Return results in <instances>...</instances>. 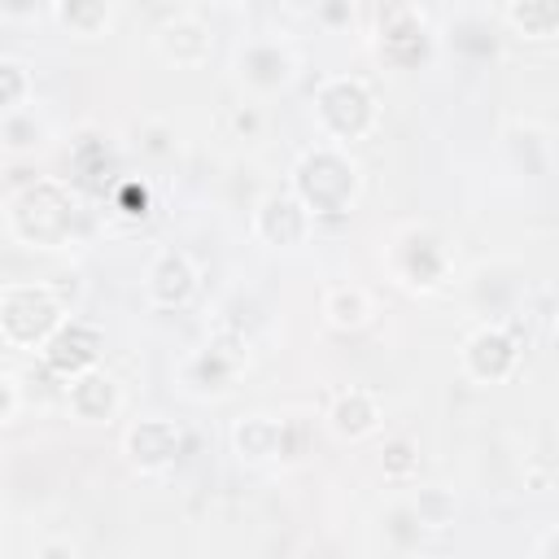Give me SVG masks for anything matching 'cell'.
<instances>
[{
	"label": "cell",
	"mask_w": 559,
	"mask_h": 559,
	"mask_svg": "<svg viewBox=\"0 0 559 559\" xmlns=\"http://www.w3.org/2000/svg\"><path fill=\"white\" fill-rule=\"evenodd\" d=\"M362 188L358 162L341 144H314L293 166V197L319 218V214H345Z\"/></svg>",
	"instance_id": "6da1fadb"
},
{
	"label": "cell",
	"mask_w": 559,
	"mask_h": 559,
	"mask_svg": "<svg viewBox=\"0 0 559 559\" xmlns=\"http://www.w3.org/2000/svg\"><path fill=\"white\" fill-rule=\"evenodd\" d=\"M4 223L13 240L31 249H57L74 223V192L61 179H35L22 192H9Z\"/></svg>",
	"instance_id": "7a4b0ae2"
},
{
	"label": "cell",
	"mask_w": 559,
	"mask_h": 559,
	"mask_svg": "<svg viewBox=\"0 0 559 559\" xmlns=\"http://www.w3.org/2000/svg\"><path fill=\"white\" fill-rule=\"evenodd\" d=\"M66 328V301L52 284H4L0 288V336L13 349H44Z\"/></svg>",
	"instance_id": "3957f363"
},
{
	"label": "cell",
	"mask_w": 559,
	"mask_h": 559,
	"mask_svg": "<svg viewBox=\"0 0 559 559\" xmlns=\"http://www.w3.org/2000/svg\"><path fill=\"white\" fill-rule=\"evenodd\" d=\"M314 118L319 127L328 131V144H349V140H362L376 118H380V105H376V92L354 79V74H328L319 87H314Z\"/></svg>",
	"instance_id": "277c9868"
},
{
	"label": "cell",
	"mask_w": 559,
	"mask_h": 559,
	"mask_svg": "<svg viewBox=\"0 0 559 559\" xmlns=\"http://www.w3.org/2000/svg\"><path fill=\"white\" fill-rule=\"evenodd\" d=\"M44 354V367L52 376H66V380H79L87 371H96V358H100V332L79 323V319H66V328L39 349Z\"/></svg>",
	"instance_id": "5b68a950"
},
{
	"label": "cell",
	"mask_w": 559,
	"mask_h": 559,
	"mask_svg": "<svg viewBox=\"0 0 559 559\" xmlns=\"http://www.w3.org/2000/svg\"><path fill=\"white\" fill-rule=\"evenodd\" d=\"M520 362V345L502 332V328H476L467 341H463V371L480 384H493V380H507Z\"/></svg>",
	"instance_id": "8992f818"
},
{
	"label": "cell",
	"mask_w": 559,
	"mask_h": 559,
	"mask_svg": "<svg viewBox=\"0 0 559 559\" xmlns=\"http://www.w3.org/2000/svg\"><path fill=\"white\" fill-rule=\"evenodd\" d=\"M310 218H314V214H310L293 192H271V197H262V201H258L253 231H258L266 245L288 249V245H301V240H306Z\"/></svg>",
	"instance_id": "52a82bcc"
},
{
	"label": "cell",
	"mask_w": 559,
	"mask_h": 559,
	"mask_svg": "<svg viewBox=\"0 0 559 559\" xmlns=\"http://www.w3.org/2000/svg\"><path fill=\"white\" fill-rule=\"evenodd\" d=\"M153 44L170 66H201L214 48V35L197 13H170V22L153 31Z\"/></svg>",
	"instance_id": "ba28073f"
},
{
	"label": "cell",
	"mask_w": 559,
	"mask_h": 559,
	"mask_svg": "<svg viewBox=\"0 0 559 559\" xmlns=\"http://www.w3.org/2000/svg\"><path fill=\"white\" fill-rule=\"evenodd\" d=\"M380 52L393 66H415L428 57V26L411 4H393L380 13Z\"/></svg>",
	"instance_id": "9c48e42d"
},
{
	"label": "cell",
	"mask_w": 559,
	"mask_h": 559,
	"mask_svg": "<svg viewBox=\"0 0 559 559\" xmlns=\"http://www.w3.org/2000/svg\"><path fill=\"white\" fill-rule=\"evenodd\" d=\"M197 288V266L183 249H162L144 275V293L153 306H183Z\"/></svg>",
	"instance_id": "30bf717a"
},
{
	"label": "cell",
	"mask_w": 559,
	"mask_h": 559,
	"mask_svg": "<svg viewBox=\"0 0 559 559\" xmlns=\"http://www.w3.org/2000/svg\"><path fill=\"white\" fill-rule=\"evenodd\" d=\"M122 450L140 472H162L179 454V428L170 419H140L135 428H127Z\"/></svg>",
	"instance_id": "8fae6325"
},
{
	"label": "cell",
	"mask_w": 559,
	"mask_h": 559,
	"mask_svg": "<svg viewBox=\"0 0 559 559\" xmlns=\"http://www.w3.org/2000/svg\"><path fill=\"white\" fill-rule=\"evenodd\" d=\"M393 253H411V266L397 271L402 284H411V288H432V284H441V275H445V249H441V240H437L432 231H424V227L402 231L397 245H393Z\"/></svg>",
	"instance_id": "7c38bea8"
},
{
	"label": "cell",
	"mask_w": 559,
	"mask_h": 559,
	"mask_svg": "<svg viewBox=\"0 0 559 559\" xmlns=\"http://www.w3.org/2000/svg\"><path fill=\"white\" fill-rule=\"evenodd\" d=\"M66 402H70V415H74V419H83V424H105V419H114V411H118L122 397H118L114 376L87 371V376L70 380Z\"/></svg>",
	"instance_id": "4fadbf2b"
},
{
	"label": "cell",
	"mask_w": 559,
	"mask_h": 559,
	"mask_svg": "<svg viewBox=\"0 0 559 559\" xmlns=\"http://www.w3.org/2000/svg\"><path fill=\"white\" fill-rule=\"evenodd\" d=\"M328 424H332L336 437L358 441V437L376 432V424H380V406H376V397H371L367 389H345V393L332 402Z\"/></svg>",
	"instance_id": "5bb4252c"
},
{
	"label": "cell",
	"mask_w": 559,
	"mask_h": 559,
	"mask_svg": "<svg viewBox=\"0 0 559 559\" xmlns=\"http://www.w3.org/2000/svg\"><path fill=\"white\" fill-rule=\"evenodd\" d=\"M293 74V57L275 39H258L240 52V79L253 87H280Z\"/></svg>",
	"instance_id": "9a60e30c"
},
{
	"label": "cell",
	"mask_w": 559,
	"mask_h": 559,
	"mask_svg": "<svg viewBox=\"0 0 559 559\" xmlns=\"http://www.w3.org/2000/svg\"><path fill=\"white\" fill-rule=\"evenodd\" d=\"M231 441L245 459H275V454H284V424H275L266 415H253V419L236 424Z\"/></svg>",
	"instance_id": "2e32d148"
},
{
	"label": "cell",
	"mask_w": 559,
	"mask_h": 559,
	"mask_svg": "<svg viewBox=\"0 0 559 559\" xmlns=\"http://www.w3.org/2000/svg\"><path fill=\"white\" fill-rule=\"evenodd\" d=\"M502 17H507L520 35H528V39H550V35H559V0H515V4L502 9Z\"/></svg>",
	"instance_id": "e0dca14e"
},
{
	"label": "cell",
	"mask_w": 559,
	"mask_h": 559,
	"mask_svg": "<svg viewBox=\"0 0 559 559\" xmlns=\"http://www.w3.org/2000/svg\"><path fill=\"white\" fill-rule=\"evenodd\" d=\"M323 314H328L332 328H362L367 314H371V297L358 284H341L323 297Z\"/></svg>",
	"instance_id": "ac0fdd59"
},
{
	"label": "cell",
	"mask_w": 559,
	"mask_h": 559,
	"mask_svg": "<svg viewBox=\"0 0 559 559\" xmlns=\"http://www.w3.org/2000/svg\"><path fill=\"white\" fill-rule=\"evenodd\" d=\"M52 13H57L74 35H96V31H105L109 17H114V9L100 4V0H70V4H57Z\"/></svg>",
	"instance_id": "d6986e66"
},
{
	"label": "cell",
	"mask_w": 559,
	"mask_h": 559,
	"mask_svg": "<svg viewBox=\"0 0 559 559\" xmlns=\"http://www.w3.org/2000/svg\"><path fill=\"white\" fill-rule=\"evenodd\" d=\"M26 92H31V74H26V66H22L17 57H0V109H4V114L26 109V105H31Z\"/></svg>",
	"instance_id": "ffe728a7"
},
{
	"label": "cell",
	"mask_w": 559,
	"mask_h": 559,
	"mask_svg": "<svg viewBox=\"0 0 559 559\" xmlns=\"http://www.w3.org/2000/svg\"><path fill=\"white\" fill-rule=\"evenodd\" d=\"M415 515H419V524H428V528L450 524V520H454V493H445V489H437V485L419 489V493H415Z\"/></svg>",
	"instance_id": "44dd1931"
},
{
	"label": "cell",
	"mask_w": 559,
	"mask_h": 559,
	"mask_svg": "<svg viewBox=\"0 0 559 559\" xmlns=\"http://www.w3.org/2000/svg\"><path fill=\"white\" fill-rule=\"evenodd\" d=\"M380 454H384V472H389V476H411V472H415V463H419V459H415V445H411L406 437L389 441Z\"/></svg>",
	"instance_id": "7402d4cb"
},
{
	"label": "cell",
	"mask_w": 559,
	"mask_h": 559,
	"mask_svg": "<svg viewBox=\"0 0 559 559\" xmlns=\"http://www.w3.org/2000/svg\"><path fill=\"white\" fill-rule=\"evenodd\" d=\"M122 214L144 218V214H148V192H144V188H135V183H127V188H122Z\"/></svg>",
	"instance_id": "603a6c76"
},
{
	"label": "cell",
	"mask_w": 559,
	"mask_h": 559,
	"mask_svg": "<svg viewBox=\"0 0 559 559\" xmlns=\"http://www.w3.org/2000/svg\"><path fill=\"white\" fill-rule=\"evenodd\" d=\"M0 393H4L0 419H4V424H13V415H17V376H13V371H4V376H0Z\"/></svg>",
	"instance_id": "cb8c5ba5"
},
{
	"label": "cell",
	"mask_w": 559,
	"mask_h": 559,
	"mask_svg": "<svg viewBox=\"0 0 559 559\" xmlns=\"http://www.w3.org/2000/svg\"><path fill=\"white\" fill-rule=\"evenodd\" d=\"M35 559H74V550H70L66 542H44V546L35 550Z\"/></svg>",
	"instance_id": "d4e9b609"
},
{
	"label": "cell",
	"mask_w": 559,
	"mask_h": 559,
	"mask_svg": "<svg viewBox=\"0 0 559 559\" xmlns=\"http://www.w3.org/2000/svg\"><path fill=\"white\" fill-rule=\"evenodd\" d=\"M236 127H240V131H253V127H258V114H253V109H236Z\"/></svg>",
	"instance_id": "484cf974"
},
{
	"label": "cell",
	"mask_w": 559,
	"mask_h": 559,
	"mask_svg": "<svg viewBox=\"0 0 559 559\" xmlns=\"http://www.w3.org/2000/svg\"><path fill=\"white\" fill-rule=\"evenodd\" d=\"M542 559H559V533H550V537H546V546H542Z\"/></svg>",
	"instance_id": "4316f807"
},
{
	"label": "cell",
	"mask_w": 559,
	"mask_h": 559,
	"mask_svg": "<svg viewBox=\"0 0 559 559\" xmlns=\"http://www.w3.org/2000/svg\"><path fill=\"white\" fill-rule=\"evenodd\" d=\"M555 336H559V323H555Z\"/></svg>",
	"instance_id": "83f0119b"
}]
</instances>
